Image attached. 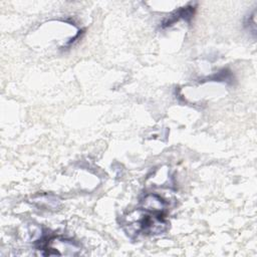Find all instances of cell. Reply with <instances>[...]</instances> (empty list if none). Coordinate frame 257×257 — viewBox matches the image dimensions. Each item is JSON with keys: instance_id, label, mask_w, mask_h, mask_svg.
<instances>
[{"instance_id": "6da1fadb", "label": "cell", "mask_w": 257, "mask_h": 257, "mask_svg": "<svg viewBox=\"0 0 257 257\" xmlns=\"http://www.w3.org/2000/svg\"><path fill=\"white\" fill-rule=\"evenodd\" d=\"M123 227L131 237L158 235L168 229L169 223L162 214L151 213L141 208L124 217Z\"/></svg>"}, {"instance_id": "7a4b0ae2", "label": "cell", "mask_w": 257, "mask_h": 257, "mask_svg": "<svg viewBox=\"0 0 257 257\" xmlns=\"http://www.w3.org/2000/svg\"><path fill=\"white\" fill-rule=\"evenodd\" d=\"M142 209L151 213L163 215L166 209V203L160 196L156 194H148L142 201Z\"/></svg>"}, {"instance_id": "3957f363", "label": "cell", "mask_w": 257, "mask_h": 257, "mask_svg": "<svg viewBox=\"0 0 257 257\" xmlns=\"http://www.w3.org/2000/svg\"><path fill=\"white\" fill-rule=\"evenodd\" d=\"M194 14V9L193 7H184L178 11L175 12L174 15H172L168 20H166L163 24L164 26H171L173 23H175L176 21H178L180 18H183V19H189L193 16Z\"/></svg>"}]
</instances>
